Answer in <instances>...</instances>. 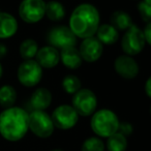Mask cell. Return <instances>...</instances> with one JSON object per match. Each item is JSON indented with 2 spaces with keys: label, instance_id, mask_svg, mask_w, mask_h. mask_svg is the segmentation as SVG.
Masks as SVG:
<instances>
[{
  "label": "cell",
  "instance_id": "cell-7",
  "mask_svg": "<svg viewBox=\"0 0 151 151\" xmlns=\"http://www.w3.org/2000/svg\"><path fill=\"white\" fill-rule=\"evenodd\" d=\"M17 77L19 82L25 87H34L42 78V68L34 59L24 60L18 68Z\"/></svg>",
  "mask_w": 151,
  "mask_h": 151
},
{
  "label": "cell",
  "instance_id": "cell-12",
  "mask_svg": "<svg viewBox=\"0 0 151 151\" xmlns=\"http://www.w3.org/2000/svg\"><path fill=\"white\" fill-rule=\"evenodd\" d=\"M115 71L122 78L132 80L134 79L139 73L138 62L128 55H120L114 61Z\"/></svg>",
  "mask_w": 151,
  "mask_h": 151
},
{
  "label": "cell",
  "instance_id": "cell-28",
  "mask_svg": "<svg viewBox=\"0 0 151 151\" xmlns=\"http://www.w3.org/2000/svg\"><path fill=\"white\" fill-rule=\"evenodd\" d=\"M145 93L148 97H151V78H148L145 84Z\"/></svg>",
  "mask_w": 151,
  "mask_h": 151
},
{
  "label": "cell",
  "instance_id": "cell-14",
  "mask_svg": "<svg viewBox=\"0 0 151 151\" xmlns=\"http://www.w3.org/2000/svg\"><path fill=\"white\" fill-rule=\"evenodd\" d=\"M18 21L12 14L0 12V40L11 38L17 33Z\"/></svg>",
  "mask_w": 151,
  "mask_h": 151
},
{
  "label": "cell",
  "instance_id": "cell-3",
  "mask_svg": "<svg viewBox=\"0 0 151 151\" xmlns=\"http://www.w3.org/2000/svg\"><path fill=\"white\" fill-rule=\"evenodd\" d=\"M119 123V118L113 111L101 109L92 114L90 127L99 138H109L118 132Z\"/></svg>",
  "mask_w": 151,
  "mask_h": 151
},
{
  "label": "cell",
  "instance_id": "cell-11",
  "mask_svg": "<svg viewBox=\"0 0 151 151\" xmlns=\"http://www.w3.org/2000/svg\"><path fill=\"white\" fill-rule=\"evenodd\" d=\"M78 50L83 60L93 63L99 60L103 55L104 45L95 36H91L82 40Z\"/></svg>",
  "mask_w": 151,
  "mask_h": 151
},
{
  "label": "cell",
  "instance_id": "cell-18",
  "mask_svg": "<svg viewBox=\"0 0 151 151\" xmlns=\"http://www.w3.org/2000/svg\"><path fill=\"white\" fill-rule=\"evenodd\" d=\"M45 16L48 17L49 20L53 22H59L65 17V9L62 3L59 1H49L46 3V9H45Z\"/></svg>",
  "mask_w": 151,
  "mask_h": 151
},
{
  "label": "cell",
  "instance_id": "cell-27",
  "mask_svg": "<svg viewBox=\"0 0 151 151\" xmlns=\"http://www.w3.org/2000/svg\"><path fill=\"white\" fill-rule=\"evenodd\" d=\"M143 31V35H144L145 42L147 45H151V23H147L145 26Z\"/></svg>",
  "mask_w": 151,
  "mask_h": 151
},
{
  "label": "cell",
  "instance_id": "cell-16",
  "mask_svg": "<svg viewBox=\"0 0 151 151\" xmlns=\"http://www.w3.org/2000/svg\"><path fill=\"white\" fill-rule=\"evenodd\" d=\"M60 53V60L66 68L68 69H78L82 65L83 59L81 57L79 50L76 47L63 49Z\"/></svg>",
  "mask_w": 151,
  "mask_h": 151
},
{
  "label": "cell",
  "instance_id": "cell-17",
  "mask_svg": "<svg viewBox=\"0 0 151 151\" xmlns=\"http://www.w3.org/2000/svg\"><path fill=\"white\" fill-rule=\"evenodd\" d=\"M95 37L103 45H114L117 42L119 38V32L116 28H114L111 24H101L99 26Z\"/></svg>",
  "mask_w": 151,
  "mask_h": 151
},
{
  "label": "cell",
  "instance_id": "cell-8",
  "mask_svg": "<svg viewBox=\"0 0 151 151\" xmlns=\"http://www.w3.org/2000/svg\"><path fill=\"white\" fill-rule=\"evenodd\" d=\"M46 2L44 0H23L19 5V16L25 23L34 24L45 17Z\"/></svg>",
  "mask_w": 151,
  "mask_h": 151
},
{
  "label": "cell",
  "instance_id": "cell-10",
  "mask_svg": "<svg viewBox=\"0 0 151 151\" xmlns=\"http://www.w3.org/2000/svg\"><path fill=\"white\" fill-rule=\"evenodd\" d=\"M47 40H48L49 46L54 47L57 50L76 47L77 44V37L67 26H57L52 28L49 31Z\"/></svg>",
  "mask_w": 151,
  "mask_h": 151
},
{
  "label": "cell",
  "instance_id": "cell-4",
  "mask_svg": "<svg viewBox=\"0 0 151 151\" xmlns=\"http://www.w3.org/2000/svg\"><path fill=\"white\" fill-rule=\"evenodd\" d=\"M28 128L38 138L47 139L53 134L55 126L51 116L46 111L33 110L28 115Z\"/></svg>",
  "mask_w": 151,
  "mask_h": 151
},
{
  "label": "cell",
  "instance_id": "cell-31",
  "mask_svg": "<svg viewBox=\"0 0 151 151\" xmlns=\"http://www.w3.org/2000/svg\"><path fill=\"white\" fill-rule=\"evenodd\" d=\"M51 151H64L63 149H60V148H56V149H53V150Z\"/></svg>",
  "mask_w": 151,
  "mask_h": 151
},
{
  "label": "cell",
  "instance_id": "cell-1",
  "mask_svg": "<svg viewBox=\"0 0 151 151\" xmlns=\"http://www.w3.org/2000/svg\"><path fill=\"white\" fill-rule=\"evenodd\" d=\"M99 23L101 17L96 7L90 3H81L71 13L68 28L76 37L84 40L94 36Z\"/></svg>",
  "mask_w": 151,
  "mask_h": 151
},
{
  "label": "cell",
  "instance_id": "cell-2",
  "mask_svg": "<svg viewBox=\"0 0 151 151\" xmlns=\"http://www.w3.org/2000/svg\"><path fill=\"white\" fill-rule=\"evenodd\" d=\"M27 111L11 107L0 113V136L9 142H18L26 136L28 128Z\"/></svg>",
  "mask_w": 151,
  "mask_h": 151
},
{
  "label": "cell",
  "instance_id": "cell-30",
  "mask_svg": "<svg viewBox=\"0 0 151 151\" xmlns=\"http://www.w3.org/2000/svg\"><path fill=\"white\" fill-rule=\"evenodd\" d=\"M3 76V68H2V65H1V62H0V79L2 78Z\"/></svg>",
  "mask_w": 151,
  "mask_h": 151
},
{
  "label": "cell",
  "instance_id": "cell-6",
  "mask_svg": "<svg viewBox=\"0 0 151 151\" xmlns=\"http://www.w3.org/2000/svg\"><path fill=\"white\" fill-rule=\"evenodd\" d=\"M146 46L143 31L138 26L132 24L127 30H125V33L123 34V37L121 40L122 51L128 56H134L138 55L144 50Z\"/></svg>",
  "mask_w": 151,
  "mask_h": 151
},
{
  "label": "cell",
  "instance_id": "cell-26",
  "mask_svg": "<svg viewBox=\"0 0 151 151\" xmlns=\"http://www.w3.org/2000/svg\"><path fill=\"white\" fill-rule=\"evenodd\" d=\"M132 125L129 122H120L119 123V127H118V132L122 134L124 137H128L132 134Z\"/></svg>",
  "mask_w": 151,
  "mask_h": 151
},
{
  "label": "cell",
  "instance_id": "cell-29",
  "mask_svg": "<svg viewBox=\"0 0 151 151\" xmlns=\"http://www.w3.org/2000/svg\"><path fill=\"white\" fill-rule=\"evenodd\" d=\"M7 54V48L4 44L2 42H0V59L4 58Z\"/></svg>",
  "mask_w": 151,
  "mask_h": 151
},
{
  "label": "cell",
  "instance_id": "cell-23",
  "mask_svg": "<svg viewBox=\"0 0 151 151\" xmlns=\"http://www.w3.org/2000/svg\"><path fill=\"white\" fill-rule=\"evenodd\" d=\"M82 87V83L81 80L73 75H68L64 77L62 80V88L68 94H75L76 92H78Z\"/></svg>",
  "mask_w": 151,
  "mask_h": 151
},
{
  "label": "cell",
  "instance_id": "cell-32",
  "mask_svg": "<svg viewBox=\"0 0 151 151\" xmlns=\"http://www.w3.org/2000/svg\"><path fill=\"white\" fill-rule=\"evenodd\" d=\"M144 2H146L147 4H151V0H143Z\"/></svg>",
  "mask_w": 151,
  "mask_h": 151
},
{
  "label": "cell",
  "instance_id": "cell-21",
  "mask_svg": "<svg viewBox=\"0 0 151 151\" xmlns=\"http://www.w3.org/2000/svg\"><path fill=\"white\" fill-rule=\"evenodd\" d=\"M108 151H126L127 149V139L120 132H115L107 138L106 146Z\"/></svg>",
  "mask_w": 151,
  "mask_h": 151
},
{
  "label": "cell",
  "instance_id": "cell-13",
  "mask_svg": "<svg viewBox=\"0 0 151 151\" xmlns=\"http://www.w3.org/2000/svg\"><path fill=\"white\" fill-rule=\"evenodd\" d=\"M35 58V61L42 66V68H53L58 65L60 61V53L54 47L46 46L38 49Z\"/></svg>",
  "mask_w": 151,
  "mask_h": 151
},
{
  "label": "cell",
  "instance_id": "cell-5",
  "mask_svg": "<svg viewBox=\"0 0 151 151\" xmlns=\"http://www.w3.org/2000/svg\"><path fill=\"white\" fill-rule=\"evenodd\" d=\"M71 107L79 116L88 117L91 116L97 107V97L92 90L88 88H81L76 92L71 99Z\"/></svg>",
  "mask_w": 151,
  "mask_h": 151
},
{
  "label": "cell",
  "instance_id": "cell-24",
  "mask_svg": "<svg viewBox=\"0 0 151 151\" xmlns=\"http://www.w3.org/2000/svg\"><path fill=\"white\" fill-rule=\"evenodd\" d=\"M105 143L99 137H90L83 142L81 151H105Z\"/></svg>",
  "mask_w": 151,
  "mask_h": 151
},
{
  "label": "cell",
  "instance_id": "cell-19",
  "mask_svg": "<svg viewBox=\"0 0 151 151\" xmlns=\"http://www.w3.org/2000/svg\"><path fill=\"white\" fill-rule=\"evenodd\" d=\"M111 25L118 31H125L132 25L130 16L123 11H116L111 16Z\"/></svg>",
  "mask_w": 151,
  "mask_h": 151
},
{
  "label": "cell",
  "instance_id": "cell-25",
  "mask_svg": "<svg viewBox=\"0 0 151 151\" xmlns=\"http://www.w3.org/2000/svg\"><path fill=\"white\" fill-rule=\"evenodd\" d=\"M138 11L142 17L143 21L150 23L151 21V4H147L144 1H141L138 5Z\"/></svg>",
  "mask_w": 151,
  "mask_h": 151
},
{
  "label": "cell",
  "instance_id": "cell-20",
  "mask_svg": "<svg viewBox=\"0 0 151 151\" xmlns=\"http://www.w3.org/2000/svg\"><path fill=\"white\" fill-rule=\"evenodd\" d=\"M17 101V91L11 85L0 87V106L4 109L14 107Z\"/></svg>",
  "mask_w": 151,
  "mask_h": 151
},
{
  "label": "cell",
  "instance_id": "cell-22",
  "mask_svg": "<svg viewBox=\"0 0 151 151\" xmlns=\"http://www.w3.org/2000/svg\"><path fill=\"white\" fill-rule=\"evenodd\" d=\"M37 51H38V45L32 38H27V40H23L19 48L20 55H21V57L24 60L33 59L35 57Z\"/></svg>",
  "mask_w": 151,
  "mask_h": 151
},
{
  "label": "cell",
  "instance_id": "cell-9",
  "mask_svg": "<svg viewBox=\"0 0 151 151\" xmlns=\"http://www.w3.org/2000/svg\"><path fill=\"white\" fill-rule=\"evenodd\" d=\"M52 121L55 127L67 130L76 126L79 121V115L69 105H60L53 111Z\"/></svg>",
  "mask_w": 151,
  "mask_h": 151
},
{
  "label": "cell",
  "instance_id": "cell-15",
  "mask_svg": "<svg viewBox=\"0 0 151 151\" xmlns=\"http://www.w3.org/2000/svg\"><path fill=\"white\" fill-rule=\"evenodd\" d=\"M52 93L47 88H38L32 93L30 97V106L33 110L45 111L52 104Z\"/></svg>",
  "mask_w": 151,
  "mask_h": 151
}]
</instances>
